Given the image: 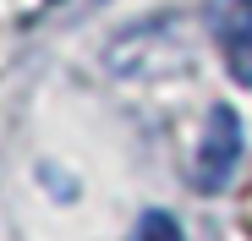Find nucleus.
<instances>
[{"instance_id":"1","label":"nucleus","mask_w":252,"mask_h":241,"mask_svg":"<svg viewBox=\"0 0 252 241\" xmlns=\"http://www.w3.org/2000/svg\"><path fill=\"white\" fill-rule=\"evenodd\" d=\"M187 38L176 22H137L132 33H121L115 44L104 50V60L121 71V77H164V71H176L187 66Z\"/></svg>"},{"instance_id":"2","label":"nucleus","mask_w":252,"mask_h":241,"mask_svg":"<svg viewBox=\"0 0 252 241\" xmlns=\"http://www.w3.org/2000/svg\"><path fill=\"white\" fill-rule=\"evenodd\" d=\"M241 165V115L230 104H214L208 110V126L197 137V159H192V181L203 192H220L230 181V170Z\"/></svg>"},{"instance_id":"3","label":"nucleus","mask_w":252,"mask_h":241,"mask_svg":"<svg viewBox=\"0 0 252 241\" xmlns=\"http://www.w3.org/2000/svg\"><path fill=\"white\" fill-rule=\"evenodd\" d=\"M203 17L230 55V77L252 88V0H208Z\"/></svg>"},{"instance_id":"4","label":"nucleus","mask_w":252,"mask_h":241,"mask_svg":"<svg viewBox=\"0 0 252 241\" xmlns=\"http://www.w3.org/2000/svg\"><path fill=\"white\" fill-rule=\"evenodd\" d=\"M132 241H181V230H176V219H170V214H143Z\"/></svg>"}]
</instances>
